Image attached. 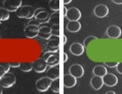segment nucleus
I'll return each instance as SVG.
<instances>
[{"label":"nucleus","instance_id":"1","mask_svg":"<svg viewBox=\"0 0 122 94\" xmlns=\"http://www.w3.org/2000/svg\"><path fill=\"white\" fill-rule=\"evenodd\" d=\"M34 7L30 5H21L16 10V16L18 18H24V19L30 20L34 17L35 14Z\"/></svg>","mask_w":122,"mask_h":94},{"label":"nucleus","instance_id":"2","mask_svg":"<svg viewBox=\"0 0 122 94\" xmlns=\"http://www.w3.org/2000/svg\"><path fill=\"white\" fill-rule=\"evenodd\" d=\"M16 82V77L13 73L6 72L4 76L0 79V86L4 88H9L15 84Z\"/></svg>","mask_w":122,"mask_h":94},{"label":"nucleus","instance_id":"3","mask_svg":"<svg viewBox=\"0 0 122 94\" xmlns=\"http://www.w3.org/2000/svg\"><path fill=\"white\" fill-rule=\"evenodd\" d=\"M51 81H52V80L50 78H48V76L42 77V78L38 79L37 81H36L35 86H36V90H37L38 92H47V91L50 88Z\"/></svg>","mask_w":122,"mask_h":94},{"label":"nucleus","instance_id":"4","mask_svg":"<svg viewBox=\"0 0 122 94\" xmlns=\"http://www.w3.org/2000/svg\"><path fill=\"white\" fill-rule=\"evenodd\" d=\"M39 34V25L30 23L24 29V35L27 38H35Z\"/></svg>","mask_w":122,"mask_h":94},{"label":"nucleus","instance_id":"5","mask_svg":"<svg viewBox=\"0 0 122 94\" xmlns=\"http://www.w3.org/2000/svg\"><path fill=\"white\" fill-rule=\"evenodd\" d=\"M59 36L52 35L47 42V51L59 52Z\"/></svg>","mask_w":122,"mask_h":94},{"label":"nucleus","instance_id":"6","mask_svg":"<svg viewBox=\"0 0 122 94\" xmlns=\"http://www.w3.org/2000/svg\"><path fill=\"white\" fill-rule=\"evenodd\" d=\"M49 16H50V15L48 13V11H46L43 8H38L35 10L34 18H35V20H36L40 24L48 23Z\"/></svg>","mask_w":122,"mask_h":94},{"label":"nucleus","instance_id":"7","mask_svg":"<svg viewBox=\"0 0 122 94\" xmlns=\"http://www.w3.org/2000/svg\"><path fill=\"white\" fill-rule=\"evenodd\" d=\"M22 5V0H4L3 7L10 12H16V10Z\"/></svg>","mask_w":122,"mask_h":94},{"label":"nucleus","instance_id":"8","mask_svg":"<svg viewBox=\"0 0 122 94\" xmlns=\"http://www.w3.org/2000/svg\"><path fill=\"white\" fill-rule=\"evenodd\" d=\"M38 36L42 39L48 40L52 36V27L49 24L42 23L39 25V34Z\"/></svg>","mask_w":122,"mask_h":94},{"label":"nucleus","instance_id":"9","mask_svg":"<svg viewBox=\"0 0 122 94\" xmlns=\"http://www.w3.org/2000/svg\"><path fill=\"white\" fill-rule=\"evenodd\" d=\"M48 69V64L42 58H39L32 63V69L36 73H42Z\"/></svg>","mask_w":122,"mask_h":94},{"label":"nucleus","instance_id":"10","mask_svg":"<svg viewBox=\"0 0 122 94\" xmlns=\"http://www.w3.org/2000/svg\"><path fill=\"white\" fill-rule=\"evenodd\" d=\"M106 35L107 37L111 39L119 38L120 37V35H121V29L118 25H109L106 29Z\"/></svg>","mask_w":122,"mask_h":94},{"label":"nucleus","instance_id":"11","mask_svg":"<svg viewBox=\"0 0 122 94\" xmlns=\"http://www.w3.org/2000/svg\"><path fill=\"white\" fill-rule=\"evenodd\" d=\"M69 73L75 76L76 79L81 78L84 75V68L79 64H71L69 68Z\"/></svg>","mask_w":122,"mask_h":94},{"label":"nucleus","instance_id":"12","mask_svg":"<svg viewBox=\"0 0 122 94\" xmlns=\"http://www.w3.org/2000/svg\"><path fill=\"white\" fill-rule=\"evenodd\" d=\"M93 14L97 18H104L109 15V8L105 4H97L94 8Z\"/></svg>","mask_w":122,"mask_h":94},{"label":"nucleus","instance_id":"13","mask_svg":"<svg viewBox=\"0 0 122 94\" xmlns=\"http://www.w3.org/2000/svg\"><path fill=\"white\" fill-rule=\"evenodd\" d=\"M65 17L68 19L69 21H73V20H79L81 17V13L80 10L75 7H71L68 10Z\"/></svg>","mask_w":122,"mask_h":94},{"label":"nucleus","instance_id":"14","mask_svg":"<svg viewBox=\"0 0 122 94\" xmlns=\"http://www.w3.org/2000/svg\"><path fill=\"white\" fill-rule=\"evenodd\" d=\"M48 23L52 27V30H59V11H53L50 15Z\"/></svg>","mask_w":122,"mask_h":94},{"label":"nucleus","instance_id":"15","mask_svg":"<svg viewBox=\"0 0 122 94\" xmlns=\"http://www.w3.org/2000/svg\"><path fill=\"white\" fill-rule=\"evenodd\" d=\"M103 84L106 85L107 86H109V87H113V86H116L118 84V78H117V76L111 73H107L106 75H103Z\"/></svg>","mask_w":122,"mask_h":94},{"label":"nucleus","instance_id":"16","mask_svg":"<svg viewBox=\"0 0 122 94\" xmlns=\"http://www.w3.org/2000/svg\"><path fill=\"white\" fill-rule=\"evenodd\" d=\"M85 47L80 42H74L70 47V52L75 56H81L83 54Z\"/></svg>","mask_w":122,"mask_h":94},{"label":"nucleus","instance_id":"17","mask_svg":"<svg viewBox=\"0 0 122 94\" xmlns=\"http://www.w3.org/2000/svg\"><path fill=\"white\" fill-rule=\"evenodd\" d=\"M47 76L51 80L59 77V64L56 65H52L47 69Z\"/></svg>","mask_w":122,"mask_h":94},{"label":"nucleus","instance_id":"18","mask_svg":"<svg viewBox=\"0 0 122 94\" xmlns=\"http://www.w3.org/2000/svg\"><path fill=\"white\" fill-rule=\"evenodd\" d=\"M91 83L92 87L96 91H98L103 87V77L101 76H97V75H94L91 78Z\"/></svg>","mask_w":122,"mask_h":94},{"label":"nucleus","instance_id":"19","mask_svg":"<svg viewBox=\"0 0 122 94\" xmlns=\"http://www.w3.org/2000/svg\"><path fill=\"white\" fill-rule=\"evenodd\" d=\"M63 82L65 87H66V88H71V87L76 86L77 81H76V77L73 76L72 75H71V74L69 73L68 75H65Z\"/></svg>","mask_w":122,"mask_h":94},{"label":"nucleus","instance_id":"20","mask_svg":"<svg viewBox=\"0 0 122 94\" xmlns=\"http://www.w3.org/2000/svg\"><path fill=\"white\" fill-rule=\"evenodd\" d=\"M81 28V25L79 22V20H73L70 21L67 25V30L70 32H78Z\"/></svg>","mask_w":122,"mask_h":94},{"label":"nucleus","instance_id":"21","mask_svg":"<svg viewBox=\"0 0 122 94\" xmlns=\"http://www.w3.org/2000/svg\"><path fill=\"white\" fill-rule=\"evenodd\" d=\"M92 73L94 75H97V76H101L103 77L104 75H106L108 73L107 69L104 65H102V64H97L95 67L92 69Z\"/></svg>","mask_w":122,"mask_h":94},{"label":"nucleus","instance_id":"22","mask_svg":"<svg viewBox=\"0 0 122 94\" xmlns=\"http://www.w3.org/2000/svg\"><path fill=\"white\" fill-rule=\"evenodd\" d=\"M48 65L52 66V65H56L59 64V52H54L52 55H50L48 58V59L46 60Z\"/></svg>","mask_w":122,"mask_h":94},{"label":"nucleus","instance_id":"23","mask_svg":"<svg viewBox=\"0 0 122 94\" xmlns=\"http://www.w3.org/2000/svg\"><path fill=\"white\" fill-rule=\"evenodd\" d=\"M53 92L56 93H59L60 92V83H59V78L53 79L51 81V85H50V88Z\"/></svg>","mask_w":122,"mask_h":94},{"label":"nucleus","instance_id":"24","mask_svg":"<svg viewBox=\"0 0 122 94\" xmlns=\"http://www.w3.org/2000/svg\"><path fill=\"white\" fill-rule=\"evenodd\" d=\"M20 69L23 72H30L32 69V63L30 62H22L20 65Z\"/></svg>","mask_w":122,"mask_h":94},{"label":"nucleus","instance_id":"25","mask_svg":"<svg viewBox=\"0 0 122 94\" xmlns=\"http://www.w3.org/2000/svg\"><path fill=\"white\" fill-rule=\"evenodd\" d=\"M9 19H10V11L4 9V7L0 8V22L7 20Z\"/></svg>","mask_w":122,"mask_h":94},{"label":"nucleus","instance_id":"26","mask_svg":"<svg viewBox=\"0 0 122 94\" xmlns=\"http://www.w3.org/2000/svg\"><path fill=\"white\" fill-rule=\"evenodd\" d=\"M48 6L53 11H59V0H50L48 2Z\"/></svg>","mask_w":122,"mask_h":94},{"label":"nucleus","instance_id":"27","mask_svg":"<svg viewBox=\"0 0 122 94\" xmlns=\"http://www.w3.org/2000/svg\"><path fill=\"white\" fill-rule=\"evenodd\" d=\"M97 39H98V38H97V37H95V36H92V35H91V36H88V37H86V38H85V40L83 41L84 47H87L88 44H89L90 42H91V41L97 40Z\"/></svg>","mask_w":122,"mask_h":94},{"label":"nucleus","instance_id":"28","mask_svg":"<svg viewBox=\"0 0 122 94\" xmlns=\"http://www.w3.org/2000/svg\"><path fill=\"white\" fill-rule=\"evenodd\" d=\"M119 62H105L104 64L105 66H107V67L109 68H115L117 66V64H118Z\"/></svg>","mask_w":122,"mask_h":94},{"label":"nucleus","instance_id":"29","mask_svg":"<svg viewBox=\"0 0 122 94\" xmlns=\"http://www.w3.org/2000/svg\"><path fill=\"white\" fill-rule=\"evenodd\" d=\"M0 64H1V65H2L3 67L6 69V71H7V72H9V71H10V69L11 68V67H10V63H7V62H5V63H0Z\"/></svg>","mask_w":122,"mask_h":94},{"label":"nucleus","instance_id":"30","mask_svg":"<svg viewBox=\"0 0 122 94\" xmlns=\"http://www.w3.org/2000/svg\"><path fill=\"white\" fill-rule=\"evenodd\" d=\"M115 68H116L117 72L122 75V62H119L118 64H117V66Z\"/></svg>","mask_w":122,"mask_h":94},{"label":"nucleus","instance_id":"31","mask_svg":"<svg viewBox=\"0 0 122 94\" xmlns=\"http://www.w3.org/2000/svg\"><path fill=\"white\" fill-rule=\"evenodd\" d=\"M10 64L11 68H19L20 65V62H10Z\"/></svg>","mask_w":122,"mask_h":94},{"label":"nucleus","instance_id":"32","mask_svg":"<svg viewBox=\"0 0 122 94\" xmlns=\"http://www.w3.org/2000/svg\"><path fill=\"white\" fill-rule=\"evenodd\" d=\"M6 72H7V71H6V69H4V68L3 67L1 64H0V79L4 76V75L6 73Z\"/></svg>","mask_w":122,"mask_h":94},{"label":"nucleus","instance_id":"33","mask_svg":"<svg viewBox=\"0 0 122 94\" xmlns=\"http://www.w3.org/2000/svg\"><path fill=\"white\" fill-rule=\"evenodd\" d=\"M112 1L116 4H122V0H112Z\"/></svg>","mask_w":122,"mask_h":94},{"label":"nucleus","instance_id":"34","mask_svg":"<svg viewBox=\"0 0 122 94\" xmlns=\"http://www.w3.org/2000/svg\"><path fill=\"white\" fill-rule=\"evenodd\" d=\"M67 60H68V55H67L66 54H64V62H67Z\"/></svg>","mask_w":122,"mask_h":94},{"label":"nucleus","instance_id":"35","mask_svg":"<svg viewBox=\"0 0 122 94\" xmlns=\"http://www.w3.org/2000/svg\"><path fill=\"white\" fill-rule=\"evenodd\" d=\"M71 1H72V0H64V4H70V3H71Z\"/></svg>","mask_w":122,"mask_h":94},{"label":"nucleus","instance_id":"36","mask_svg":"<svg viewBox=\"0 0 122 94\" xmlns=\"http://www.w3.org/2000/svg\"><path fill=\"white\" fill-rule=\"evenodd\" d=\"M67 11H68V10H67L66 7H64V15H65V16H66Z\"/></svg>","mask_w":122,"mask_h":94},{"label":"nucleus","instance_id":"37","mask_svg":"<svg viewBox=\"0 0 122 94\" xmlns=\"http://www.w3.org/2000/svg\"><path fill=\"white\" fill-rule=\"evenodd\" d=\"M106 94H115V92H113V91H109V92H107Z\"/></svg>","mask_w":122,"mask_h":94},{"label":"nucleus","instance_id":"38","mask_svg":"<svg viewBox=\"0 0 122 94\" xmlns=\"http://www.w3.org/2000/svg\"><path fill=\"white\" fill-rule=\"evenodd\" d=\"M67 42V37H66V36H65L64 37V44H65Z\"/></svg>","mask_w":122,"mask_h":94},{"label":"nucleus","instance_id":"39","mask_svg":"<svg viewBox=\"0 0 122 94\" xmlns=\"http://www.w3.org/2000/svg\"><path fill=\"white\" fill-rule=\"evenodd\" d=\"M3 93V89H2V86H0V94Z\"/></svg>","mask_w":122,"mask_h":94}]
</instances>
